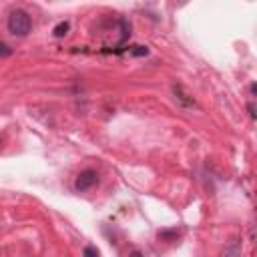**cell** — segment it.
Here are the masks:
<instances>
[{
  "mask_svg": "<svg viewBox=\"0 0 257 257\" xmlns=\"http://www.w3.org/2000/svg\"><path fill=\"white\" fill-rule=\"evenodd\" d=\"M221 257H241V245L239 243H231L221 251Z\"/></svg>",
  "mask_w": 257,
  "mask_h": 257,
  "instance_id": "3",
  "label": "cell"
},
{
  "mask_svg": "<svg viewBox=\"0 0 257 257\" xmlns=\"http://www.w3.org/2000/svg\"><path fill=\"white\" fill-rule=\"evenodd\" d=\"M2 143H4V139H2V135H0V147H2Z\"/></svg>",
  "mask_w": 257,
  "mask_h": 257,
  "instance_id": "8",
  "label": "cell"
},
{
  "mask_svg": "<svg viewBox=\"0 0 257 257\" xmlns=\"http://www.w3.org/2000/svg\"><path fill=\"white\" fill-rule=\"evenodd\" d=\"M68 28H70V24H68L66 20H64V22H60V24L54 28V36H58V38H60V36H64V34L68 32Z\"/></svg>",
  "mask_w": 257,
  "mask_h": 257,
  "instance_id": "4",
  "label": "cell"
},
{
  "mask_svg": "<svg viewBox=\"0 0 257 257\" xmlns=\"http://www.w3.org/2000/svg\"><path fill=\"white\" fill-rule=\"evenodd\" d=\"M96 183H98V173L92 171V169H86V171H82V173L76 175V179H74V189H76L78 193H82V191L92 189Z\"/></svg>",
  "mask_w": 257,
  "mask_h": 257,
  "instance_id": "2",
  "label": "cell"
},
{
  "mask_svg": "<svg viewBox=\"0 0 257 257\" xmlns=\"http://www.w3.org/2000/svg\"><path fill=\"white\" fill-rule=\"evenodd\" d=\"M84 257H98V251L94 247H84Z\"/></svg>",
  "mask_w": 257,
  "mask_h": 257,
  "instance_id": "5",
  "label": "cell"
},
{
  "mask_svg": "<svg viewBox=\"0 0 257 257\" xmlns=\"http://www.w3.org/2000/svg\"><path fill=\"white\" fill-rule=\"evenodd\" d=\"M131 257H143V253H141V251H133Z\"/></svg>",
  "mask_w": 257,
  "mask_h": 257,
  "instance_id": "7",
  "label": "cell"
},
{
  "mask_svg": "<svg viewBox=\"0 0 257 257\" xmlns=\"http://www.w3.org/2000/svg\"><path fill=\"white\" fill-rule=\"evenodd\" d=\"M30 28H32V20H30V16L24 10L16 8V10L10 12V16H8V30H10V34L26 36L30 32Z\"/></svg>",
  "mask_w": 257,
  "mask_h": 257,
  "instance_id": "1",
  "label": "cell"
},
{
  "mask_svg": "<svg viewBox=\"0 0 257 257\" xmlns=\"http://www.w3.org/2000/svg\"><path fill=\"white\" fill-rule=\"evenodd\" d=\"M10 52H12V50H10V48H8L4 42H0V56H8Z\"/></svg>",
  "mask_w": 257,
  "mask_h": 257,
  "instance_id": "6",
  "label": "cell"
}]
</instances>
